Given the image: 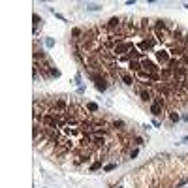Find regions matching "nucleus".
<instances>
[{
    "label": "nucleus",
    "mask_w": 188,
    "mask_h": 188,
    "mask_svg": "<svg viewBox=\"0 0 188 188\" xmlns=\"http://www.w3.org/2000/svg\"><path fill=\"white\" fill-rule=\"evenodd\" d=\"M92 149L96 151V153H98V151H107L109 149L103 135H92Z\"/></svg>",
    "instance_id": "7"
},
{
    "label": "nucleus",
    "mask_w": 188,
    "mask_h": 188,
    "mask_svg": "<svg viewBox=\"0 0 188 188\" xmlns=\"http://www.w3.org/2000/svg\"><path fill=\"white\" fill-rule=\"evenodd\" d=\"M185 8H188V4H186V6H185Z\"/></svg>",
    "instance_id": "24"
},
{
    "label": "nucleus",
    "mask_w": 188,
    "mask_h": 188,
    "mask_svg": "<svg viewBox=\"0 0 188 188\" xmlns=\"http://www.w3.org/2000/svg\"><path fill=\"white\" fill-rule=\"evenodd\" d=\"M158 45H160V43H158V40L154 38V36L147 34L145 38H143V40H141V42H139L135 47H137V49L141 51L143 55H145V53H154V51L158 49Z\"/></svg>",
    "instance_id": "1"
},
{
    "label": "nucleus",
    "mask_w": 188,
    "mask_h": 188,
    "mask_svg": "<svg viewBox=\"0 0 188 188\" xmlns=\"http://www.w3.org/2000/svg\"><path fill=\"white\" fill-rule=\"evenodd\" d=\"M139 98H141L143 102H153L154 94H153V90H151V89H141V90H139Z\"/></svg>",
    "instance_id": "10"
},
{
    "label": "nucleus",
    "mask_w": 188,
    "mask_h": 188,
    "mask_svg": "<svg viewBox=\"0 0 188 188\" xmlns=\"http://www.w3.org/2000/svg\"><path fill=\"white\" fill-rule=\"evenodd\" d=\"M153 103H154V105H160V107H164V105H166V100H164V96L156 94V96H154V100H153Z\"/></svg>",
    "instance_id": "12"
},
{
    "label": "nucleus",
    "mask_w": 188,
    "mask_h": 188,
    "mask_svg": "<svg viewBox=\"0 0 188 188\" xmlns=\"http://www.w3.org/2000/svg\"><path fill=\"white\" fill-rule=\"evenodd\" d=\"M154 60H156L160 66H167L171 60V55H169V49H164V47H158L154 51Z\"/></svg>",
    "instance_id": "4"
},
{
    "label": "nucleus",
    "mask_w": 188,
    "mask_h": 188,
    "mask_svg": "<svg viewBox=\"0 0 188 188\" xmlns=\"http://www.w3.org/2000/svg\"><path fill=\"white\" fill-rule=\"evenodd\" d=\"M83 32H85V30H81V28H71V38L79 42V40H81V36H83Z\"/></svg>",
    "instance_id": "13"
},
{
    "label": "nucleus",
    "mask_w": 188,
    "mask_h": 188,
    "mask_svg": "<svg viewBox=\"0 0 188 188\" xmlns=\"http://www.w3.org/2000/svg\"><path fill=\"white\" fill-rule=\"evenodd\" d=\"M151 113H153L154 117H160V115H162V107H160V105H154V103H153V105H151Z\"/></svg>",
    "instance_id": "15"
},
{
    "label": "nucleus",
    "mask_w": 188,
    "mask_h": 188,
    "mask_svg": "<svg viewBox=\"0 0 188 188\" xmlns=\"http://www.w3.org/2000/svg\"><path fill=\"white\" fill-rule=\"evenodd\" d=\"M45 43H47V47H51V45H53L55 42H53V40H51V38H47V40H45Z\"/></svg>",
    "instance_id": "22"
},
{
    "label": "nucleus",
    "mask_w": 188,
    "mask_h": 188,
    "mask_svg": "<svg viewBox=\"0 0 188 188\" xmlns=\"http://www.w3.org/2000/svg\"><path fill=\"white\" fill-rule=\"evenodd\" d=\"M115 167H117L115 164H109V166H105V171H111V169H115Z\"/></svg>",
    "instance_id": "21"
},
{
    "label": "nucleus",
    "mask_w": 188,
    "mask_h": 188,
    "mask_svg": "<svg viewBox=\"0 0 188 188\" xmlns=\"http://www.w3.org/2000/svg\"><path fill=\"white\" fill-rule=\"evenodd\" d=\"M171 79H173V70L167 68V66H164L162 70H160V81L167 83V81H171Z\"/></svg>",
    "instance_id": "9"
},
{
    "label": "nucleus",
    "mask_w": 188,
    "mask_h": 188,
    "mask_svg": "<svg viewBox=\"0 0 188 188\" xmlns=\"http://www.w3.org/2000/svg\"><path fill=\"white\" fill-rule=\"evenodd\" d=\"M90 77L94 79V87L100 90V92H103V90L107 89V79L102 77V75H90Z\"/></svg>",
    "instance_id": "8"
},
{
    "label": "nucleus",
    "mask_w": 188,
    "mask_h": 188,
    "mask_svg": "<svg viewBox=\"0 0 188 188\" xmlns=\"http://www.w3.org/2000/svg\"><path fill=\"white\" fill-rule=\"evenodd\" d=\"M38 25H40V15H34V30H38Z\"/></svg>",
    "instance_id": "20"
},
{
    "label": "nucleus",
    "mask_w": 188,
    "mask_h": 188,
    "mask_svg": "<svg viewBox=\"0 0 188 188\" xmlns=\"http://www.w3.org/2000/svg\"><path fill=\"white\" fill-rule=\"evenodd\" d=\"M135 156H137V149H135V151H132V153H130V158H135Z\"/></svg>",
    "instance_id": "23"
},
{
    "label": "nucleus",
    "mask_w": 188,
    "mask_h": 188,
    "mask_svg": "<svg viewBox=\"0 0 188 188\" xmlns=\"http://www.w3.org/2000/svg\"><path fill=\"white\" fill-rule=\"evenodd\" d=\"M87 109H89V111H98V105H96L94 102H89V103H87Z\"/></svg>",
    "instance_id": "18"
},
{
    "label": "nucleus",
    "mask_w": 188,
    "mask_h": 188,
    "mask_svg": "<svg viewBox=\"0 0 188 188\" xmlns=\"http://www.w3.org/2000/svg\"><path fill=\"white\" fill-rule=\"evenodd\" d=\"M169 121H171V122H177V121H179V115L175 113V111H171V113H169Z\"/></svg>",
    "instance_id": "19"
},
{
    "label": "nucleus",
    "mask_w": 188,
    "mask_h": 188,
    "mask_svg": "<svg viewBox=\"0 0 188 188\" xmlns=\"http://www.w3.org/2000/svg\"><path fill=\"white\" fill-rule=\"evenodd\" d=\"M124 126H126L124 121H113V122H111V128H113V130H122Z\"/></svg>",
    "instance_id": "14"
},
{
    "label": "nucleus",
    "mask_w": 188,
    "mask_h": 188,
    "mask_svg": "<svg viewBox=\"0 0 188 188\" xmlns=\"http://www.w3.org/2000/svg\"><path fill=\"white\" fill-rule=\"evenodd\" d=\"M102 167V160H96V162L90 166V171H96V169H100Z\"/></svg>",
    "instance_id": "17"
},
{
    "label": "nucleus",
    "mask_w": 188,
    "mask_h": 188,
    "mask_svg": "<svg viewBox=\"0 0 188 188\" xmlns=\"http://www.w3.org/2000/svg\"><path fill=\"white\" fill-rule=\"evenodd\" d=\"M141 68H143V71H147L149 75H153V77H156V75H160V64L156 60H153L151 57H145L141 60Z\"/></svg>",
    "instance_id": "2"
},
{
    "label": "nucleus",
    "mask_w": 188,
    "mask_h": 188,
    "mask_svg": "<svg viewBox=\"0 0 188 188\" xmlns=\"http://www.w3.org/2000/svg\"><path fill=\"white\" fill-rule=\"evenodd\" d=\"M143 68H141V60H130L128 62V71H132V74H139Z\"/></svg>",
    "instance_id": "11"
},
{
    "label": "nucleus",
    "mask_w": 188,
    "mask_h": 188,
    "mask_svg": "<svg viewBox=\"0 0 188 188\" xmlns=\"http://www.w3.org/2000/svg\"><path fill=\"white\" fill-rule=\"evenodd\" d=\"M49 75H51V77H58V75H60V71L53 66V68H49Z\"/></svg>",
    "instance_id": "16"
},
{
    "label": "nucleus",
    "mask_w": 188,
    "mask_h": 188,
    "mask_svg": "<svg viewBox=\"0 0 188 188\" xmlns=\"http://www.w3.org/2000/svg\"><path fill=\"white\" fill-rule=\"evenodd\" d=\"M132 47H135V45L130 42V40H126V42H121V43H117V45L111 47V53H113V57H115V58H117V57L121 58V57H124V55L132 49Z\"/></svg>",
    "instance_id": "3"
},
{
    "label": "nucleus",
    "mask_w": 188,
    "mask_h": 188,
    "mask_svg": "<svg viewBox=\"0 0 188 188\" xmlns=\"http://www.w3.org/2000/svg\"><path fill=\"white\" fill-rule=\"evenodd\" d=\"M117 71H119V79H121L124 85H128V87H134L135 85V75L132 74V71L124 70V68H117Z\"/></svg>",
    "instance_id": "5"
},
{
    "label": "nucleus",
    "mask_w": 188,
    "mask_h": 188,
    "mask_svg": "<svg viewBox=\"0 0 188 188\" xmlns=\"http://www.w3.org/2000/svg\"><path fill=\"white\" fill-rule=\"evenodd\" d=\"M40 122H42V126H45V128H55V130H58V122H57V117H55L53 113H45V115H42V119H40Z\"/></svg>",
    "instance_id": "6"
}]
</instances>
